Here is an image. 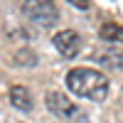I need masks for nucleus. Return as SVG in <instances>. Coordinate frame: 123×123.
Returning <instances> with one entry per match:
<instances>
[{"label":"nucleus","mask_w":123,"mask_h":123,"mask_svg":"<svg viewBox=\"0 0 123 123\" xmlns=\"http://www.w3.org/2000/svg\"><path fill=\"white\" fill-rule=\"evenodd\" d=\"M67 86H69V91H74V96L96 101V104L106 101L108 89H111L108 76L96 69H89V67H74L67 74Z\"/></svg>","instance_id":"nucleus-1"},{"label":"nucleus","mask_w":123,"mask_h":123,"mask_svg":"<svg viewBox=\"0 0 123 123\" xmlns=\"http://www.w3.org/2000/svg\"><path fill=\"white\" fill-rule=\"evenodd\" d=\"M20 7L39 27H54L59 20V10L54 0H20Z\"/></svg>","instance_id":"nucleus-2"},{"label":"nucleus","mask_w":123,"mask_h":123,"mask_svg":"<svg viewBox=\"0 0 123 123\" xmlns=\"http://www.w3.org/2000/svg\"><path fill=\"white\" fill-rule=\"evenodd\" d=\"M52 42H54L57 52L64 57V59L76 57L81 52V47H84V39H81V35L76 32V30H59V32H54Z\"/></svg>","instance_id":"nucleus-3"},{"label":"nucleus","mask_w":123,"mask_h":123,"mask_svg":"<svg viewBox=\"0 0 123 123\" xmlns=\"http://www.w3.org/2000/svg\"><path fill=\"white\" fill-rule=\"evenodd\" d=\"M44 104H47V108L52 111L54 116H59V118H74V116H79L76 104H74L67 94H62V91H47V94H44Z\"/></svg>","instance_id":"nucleus-4"},{"label":"nucleus","mask_w":123,"mask_h":123,"mask_svg":"<svg viewBox=\"0 0 123 123\" xmlns=\"http://www.w3.org/2000/svg\"><path fill=\"white\" fill-rule=\"evenodd\" d=\"M7 98H10V104H12L15 111L30 113V111L35 108V98H32V94H30V89L22 86V84H15L12 89H10L7 91Z\"/></svg>","instance_id":"nucleus-5"},{"label":"nucleus","mask_w":123,"mask_h":123,"mask_svg":"<svg viewBox=\"0 0 123 123\" xmlns=\"http://www.w3.org/2000/svg\"><path fill=\"white\" fill-rule=\"evenodd\" d=\"M94 59L98 64L108 67V69H121L123 67V57H121V52H116V49H98L94 54Z\"/></svg>","instance_id":"nucleus-6"},{"label":"nucleus","mask_w":123,"mask_h":123,"mask_svg":"<svg viewBox=\"0 0 123 123\" xmlns=\"http://www.w3.org/2000/svg\"><path fill=\"white\" fill-rule=\"evenodd\" d=\"M98 35H101V39H106V42H121L123 44V27L121 25L106 22V25H101Z\"/></svg>","instance_id":"nucleus-7"},{"label":"nucleus","mask_w":123,"mask_h":123,"mask_svg":"<svg viewBox=\"0 0 123 123\" xmlns=\"http://www.w3.org/2000/svg\"><path fill=\"white\" fill-rule=\"evenodd\" d=\"M17 64H37V54L30 52V49H20V54L15 57Z\"/></svg>","instance_id":"nucleus-8"},{"label":"nucleus","mask_w":123,"mask_h":123,"mask_svg":"<svg viewBox=\"0 0 123 123\" xmlns=\"http://www.w3.org/2000/svg\"><path fill=\"white\" fill-rule=\"evenodd\" d=\"M69 5H74V7H79V10H86V7H91V0H67Z\"/></svg>","instance_id":"nucleus-9"},{"label":"nucleus","mask_w":123,"mask_h":123,"mask_svg":"<svg viewBox=\"0 0 123 123\" xmlns=\"http://www.w3.org/2000/svg\"><path fill=\"white\" fill-rule=\"evenodd\" d=\"M76 123H91V118H89L86 113H79V116H76Z\"/></svg>","instance_id":"nucleus-10"}]
</instances>
